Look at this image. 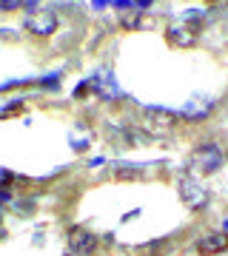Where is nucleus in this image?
Instances as JSON below:
<instances>
[{
  "mask_svg": "<svg viewBox=\"0 0 228 256\" xmlns=\"http://www.w3.org/2000/svg\"><path fill=\"white\" fill-rule=\"evenodd\" d=\"M222 162H225V154H222L214 142H202V146H197L194 148V154H191V160H188L191 174H197V176H208V174H214V171H219Z\"/></svg>",
  "mask_w": 228,
  "mask_h": 256,
  "instance_id": "nucleus-1",
  "label": "nucleus"
},
{
  "mask_svg": "<svg viewBox=\"0 0 228 256\" xmlns=\"http://www.w3.org/2000/svg\"><path fill=\"white\" fill-rule=\"evenodd\" d=\"M137 122H140V128L146 131L148 137H165L177 126V117L165 108H143V114H140Z\"/></svg>",
  "mask_w": 228,
  "mask_h": 256,
  "instance_id": "nucleus-2",
  "label": "nucleus"
},
{
  "mask_svg": "<svg viewBox=\"0 0 228 256\" xmlns=\"http://www.w3.org/2000/svg\"><path fill=\"white\" fill-rule=\"evenodd\" d=\"M197 37H200V23H194V20H180V23H171V26L165 28V40L174 48L194 46Z\"/></svg>",
  "mask_w": 228,
  "mask_h": 256,
  "instance_id": "nucleus-3",
  "label": "nucleus"
},
{
  "mask_svg": "<svg viewBox=\"0 0 228 256\" xmlns=\"http://www.w3.org/2000/svg\"><path fill=\"white\" fill-rule=\"evenodd\" d=\"M26 28L35 37H52L57 32V14L52 9H37L26 18Z\"/></svg>",
  "mask_w": 228,
  "mask_h": 256,
  "instance_id": "nucleus-4",
  "label": "nucleus"
},
{
  "mask_svg": "<svg viewBox=\"0 0 228 256\" xmlns=\"http://www.w3.org/2000/svg\"><path fill=\"white\" fill-rule=\"evenodd\" d=\"M69 250H74V254H91L94 248H97V236L91 234V230H86V228H72L69 230Z\"/></svg>",
  "mask_w": 228,
  "mask_h": 256,
  "instance_id": "nucleus-5",
  "label": "nucleus"
},
{
  "mask_svg": "<svg viewBox=\"0 0 228 256\" xmlns=\"http://www.w3.org/2000/svg\"><path fill=\"white\" fill-rule=\"evenodd\" d=\"M180 194L182 200L188 202L191 208H202L205 202H208V194H205V188H200V182L194 180V176H185L180 182Z\"/></svg>",
  "mask_w": 228,
  "mask_h": 256,
  "instance_id": "nucleus-6",
  "label": "nucleus"
},
{
  "mask_svg": "<svg viewBox=\"0 0 228 256\" xmlns=\"http://www.w3.org/2000/svg\"><path fill=\"white\" fill-rule=\"evenodd\" d=\"M211 108H214V100H211V97H191V100L182 106V117H188V120H202Z\"/></svg>",
  "mask_w": 228,
  "mask_h": 256,
  "instance_id": "nucleus-7",
  "label": "nucleus"
},
{
  "mask_svg": "<svg viewBox=\"0 0 228 256\" xmlns=\"http://www.w3.org/2000/svg\"><path fill=\"white\" fill-rule=\"evenodd\" d=\"M228 248V236L225 234H205V236L197 242V250L205 256H214V254H222Z\"/></svg>",
  "mask_w": 228,
  "mask_h": 256,
  "instance_id": "nucleus-8",
  "label": "nucleus"
},
{
  "mask_svg": "<svg viewBox=\"0 0 228 256\" xmlns=\"http://www.w3.org/2000/svg\"><path fill=\"white\" fill-rule=\"evenodd\" d=\"M120 23H123L126 28H137V26H140V12H137V6L120 12Z\"/></svg>",
  "mask_w": 228,
  "mask_h": 256,
  "instance_id": "nucleus-9",
  "label": "nucleus"
},
{
  "mask_svg": "<svg viewBox=\"0 0 228 256\" xmlns=\"http://www.w3.org/2000/svg\"><path fill=\"white\" fill-rule=\"evenodd\" d=\"M23 3L26 0H0V12H18L23 9Z\"/></svg>",
  "mask_w": 228,
  "mask_h": 256,
  "instance_id": "nucleus-10",
  "label": "nucleus"
},
{
  "mask_svg": "<svg viewBox=\"0 0 228 256\" xmlns=\"http://www.w3.org/2000/svg\"><path fill=\"white\" fill-rule=\"evenodd\" d=\"M205 3H219V0H205Z\"/></svg>",
  "mask_w": 228,
  "mask_h": 256,
  "instance_id": "nucleus-11",
  "label": "nucleus"
}]
</instances>
